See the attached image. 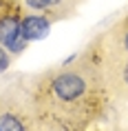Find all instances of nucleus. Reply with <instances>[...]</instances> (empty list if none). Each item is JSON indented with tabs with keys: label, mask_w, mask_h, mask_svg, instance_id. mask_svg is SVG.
Wrapping results in <instances>:
<instances>
[{
	"label": "nucleus",
	"mask_w": 128,
	"mask_h": 131,
	"mask_svg": "<svg viewBox=\"0 0 128 131\" xmlns=\"http://www.w3.org/2000/svg\"><path fill=\"white\" fill-rule=\"evenodd\" d=\"M106 93L102 60L88 51L75 64H64L42 78L35 87L33 107L40 116L77 129L102 113Z\"/></svg>",
	"instance_id": "f257e3e1"
},
{
	"label": "nucleus",
	"mask_w": 128,
	"mask_h": 131,
	"mask_svg": "<svg viewBox=\"0 0 128 131\" xmlns=\"http://www.w3.org/2000/svg\"><path fill=\"white\" fill-rule=\"evenodd\" d=\"M102 71H104L108 96L119 102H128V56L104 53Z\"/></svg>",
	"instance_id": "f03ea898"
},
{
	"label": "nucleus",
	"mask_w": 128,
	"mask_h": 131,
	"mask_svg": "<svg viewBox=\"0 0 128 131\" xmlns=\"http://www.w3.org/2000/svg\"><path fill=\"white\" fill-rule=\"evenodd\" d=\"M27 38L22 34V16L7 11L0 14V45L11 56H18L27 49Z\"/></svg>",
	"instance_id": "7ed1b4c3"
},
{
	"label": "nucleus",
	"mask_w": 128,
	"mask_h": 131,
	"mask_svg": "<svg viewBox=\"0 0 128 131\" xmlns=\"http://www.w3.org/2000/svg\"><path fill=\"white\" fill-rule=\"evenodd\" d=\"M29 11L33 14H44L51 20L58 18H68L77 11V5L82 0H22Z\"/></svg>",
	"instance_id": "20e7f679"
},
{
	"label": "nucleus",
	"mask_w": 128,
	"mask_h": 131,
	"mask_svg": "<svg viewBox=\"0 0 128 131\" xmlns=\"http://www.w3.org/2000/svg\"><path fill=\"white\" fill-rule=\"evenodd\" d=\"M104 53H117V56H128V16L121 18L110 31L99 40Z\"/></svg>",
	"instance_id": "39448f33"
},
{
	"label": "nucleus",
	"mask_w": 128,
	"mask_h": 131,
	"mask_svg": "<svg viewBox=\"0 0 128 131\" xmlns=\"http://www.w3.org/2000/svg\"><path fill=\"white\" fill-rule=\"evenodd\" d=\"M51 27V18L44 14H33V11H29V14L22 16V34L27 38L29 42L31 40H40L44 38Z\"/></svg>",
	"instance_id": "423d86ee"
},
{
	"label": "nucleus",
	"mask_w": 128,
	"mask_h": 131,
	"mask_svg": "<svg viewBox=\"0 0 128 131\" xmlns=\"http://www.w3.org/2000/svg\"><path fill=\"white\" fill-rule=\"evenodd\" d=\"M0 129L2 131H29V122L18 109H0Z\"/></svg>",
	"instance_id": "0eeeda50"
},
{
	"label": "nucleus",
	"mask_w": 128,
	"mask_h": 131,
	"mask_svg": "<svg viewBox=\"0 0 128 131\" xmlns=\"http://www.w3.org/2000/svg\"><path fill=\"white\" fill-rule=\"evenodd\" d=\"M11 62H13V56H11L7 49L0 45V73H5V71L11 67Z\"/></svg>",
	"instance_id": "6e6552de"
},
{
	"label": "nucleus",
	"mask_w": 128,
	"mask_h": 131,
	"mask_svg": "<svg viewBox=\"0 0 128 131\" xmlns=\"http://www.w3.org/2000/svg\"><path fill=\"white\" fill-rule=\"evenodd\" d=\"M0 131H2V129H0Z\"/></svg>",
	"instance_id": "1a4fd4ad"
}]
</instances>
